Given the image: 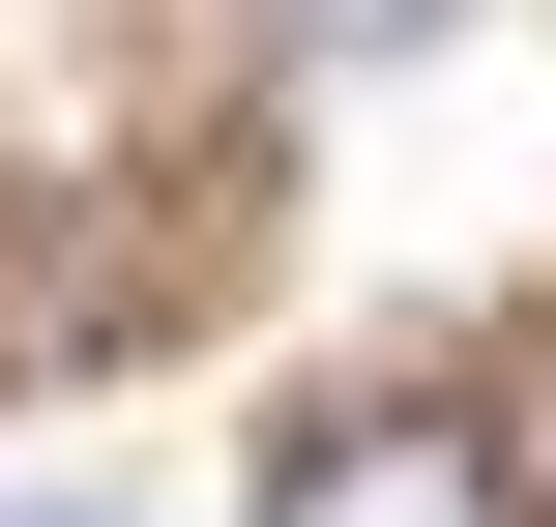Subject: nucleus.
I'll list each match as a JSON object with an SVG mask.
<instances>
[{
    "instance_id": "1",
    "label": "nucleus",
    "mask_w": 556,
    "mask_h": 527,
    "mask_svg": "<svg viewBox=\"0 0 556 527\" xmlns=\"http://www.w3.org/2000/svg\"><path fill=\"white\" fill-rule=\"evenodd\" d=\"M264 527H528V440L410 381V411H323V440L264 469Z\"/></svg>"
},
{
    "instance_id": "2",
    "label": "nucleus",
    "mask_w": 556,
    "mask_h": 527,
    "mask_svg": "<svg viewBox=\"0 0 556 527\" xmlns=\"http://www.w3.org/2000/svg\"><path fill=\"white\" fill-rule=\"evenodd\" d=\"M293 29H323V59H381V29H440V0H293Z\"/></svg>"
}]
</instances>
